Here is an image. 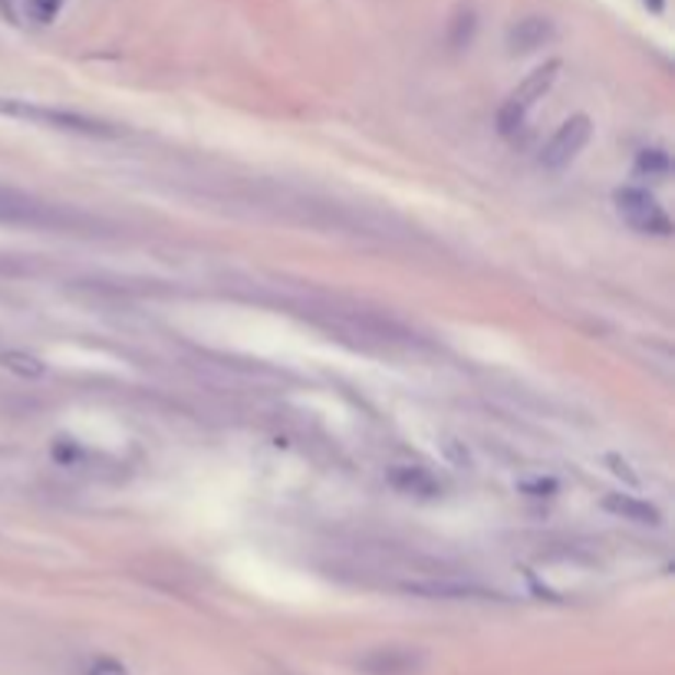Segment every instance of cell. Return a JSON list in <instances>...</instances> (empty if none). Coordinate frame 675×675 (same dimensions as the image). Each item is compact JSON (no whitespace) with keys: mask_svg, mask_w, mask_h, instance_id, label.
I'll return each mask as SVG.
<instances>
[{"mask_svg":"<svg viewBox=\"0 0 675 675\" xmlns=\"http://www.w3.org/2000/svg\"><path fill=\"white\" fill-rule=\"evenodd\" d=\"M405 593L415 596H432V599H471V596H494L484 586L474 583H461V580H409L402 583Z\"/></svg>","mask_w":675,"mask_h":675,"instance_id":"4","label":"cell"},{"mask_svg":"<svg viewBox=\"0 0 675 675\" xmlns=\"http://www.w3.org/2000/svg\"><path fill=\"white\" fill-rule=\"evenodd\" d=\"M0 366L11 369V373H18V376H27V379H41V376L47 373V366H44L37 356L21 353V350H4V353H0Z\"/></svg>","mask_w":675,"mask_h":675,"instance_id":"10","label":"cell"},{"mask_svg":"<svg viewBox=\"0 0 675 675\" xmlns=\"http://www.w3.org/2000/svg\"><path fill=\"white\" fill-rule=\"evenodd\" d=\"M0 116L11 119H24V123H41L50 129H64V133H83V136H113V129L106 123L87 119L80 113H67V110H50V106H37L27 100H4L0 96Z\"/></svg>","mask_w":675,"mask_h":675,"instance_id":"1","label":"cell"},{"mask_svg":"<svg viewBox=\"0 0 675 675\" xmlns=\"http://www.w3.org/2000/svg\"><path fill=\"white\" fill-rule=\"evenodd\" d=\"M524 491H530L534 497H544V494L557 491V484L553 481H534V484H524Z\"/></svg>","mask_w":675,"mask_h":675,"instance_id":"17","label":"cell"},{"mask_svg":"<svg viewBox=\"0 0 675 675\" xmlns=\"http://www.w3.org/2000/svg\"><path fill=\"white\" fill-rule=\"evenodd\" d=\"M44 208L21 192L0 188V221H41Z\"/></svg>","mask_w":675,"mask_h":675,"instance_id":"9","label":"cell"},{"mask_svg":"<svg viewBox=\"0 0 675 675\" xmlns=\"http://www.w3.org/2000/svg\"><path fill=\"white\" fill-rule=\"evenodd\" d=\"M553 41V24L547 18H524L511 27L507 34V50L511 54H534L537 47Z\"/></svg>","mask_w":675,"mask_h":675,"instance_id":"5","label":"cell"},{"mask_svg":"<svg viewBox=\"0 0 675 675\" xmlns=\"http://www.w3.org/2000/svg\"><path fill=\"white\" fill-rule=\"evenodd\" d=\"M603 507L613 511V514H619V517H626V520H636V524H649V527L662 524L659 507H652L649 501H639V497H632V494H606V497H603Z\"/></svg>","mask_w":675,"mask_h":675,"instance_id":"8","label":"cell"},{"mask_svg":"<svg viewBox=\"0 0 675 675\" xmlns=\"http://www.w3.org/2000/svg\"><path fill=\"white\" fill-rule=\"evenodd\" d=\"M590 133H593V126H590L586 116H573V119H567V123L553 133V139L544 146V152H540V165L550 169V172L570 165V162L583 152V146L590 142Z\"/></svg>","mask_w":675,"mask_h":675,"instance_id":"3","label":"cell"},{"mask_svg":"<svg viewBox=\"0 0 675 675\" xmlns=\"http://www.w3.org/2000/svg\"><path fill=\"white\" fill-rule=\"evenodd\" d=\"M524 113H527L524 106H517V103L507 100V103L497 110V133H501V136H514V133L524 126Z\"/></svg>","mask_w":675,"mask_h":675,"instance_id":"12","label":"cell"},{"mask_svg":"<svg viewBox=\"0 0 675 675\" xmlns=\"http://www.w3.org/2000/svg\"><path fill=\"white\" fill-rule=\"evenodd\" d=\"M616 211L619 218L632 228V231H642V234H659V238H668L672 234V221L668 215L659 208V202L639 188H619L616 192Z\"/></svg>","mask_w":675,"mask_h":675,"instance_id":"2","label":"cell"},{"mask_svg":"<svg viewBox=\"0 0 675 675\" xmlns=\"http://www.w3.org/2000/svg\"><path fill=\"white\" fill-rule=\"evenodd\" d=\"M471 34H474V11L465 8V11H458L455 21H451V47H455V50L468 47Z\"/></svg>","mask_w":675,"mask_h":675,"instance_id":"11","label":"cell"},{"mask_svg":"<svg viewBox=\"0 0 675 675\" xmlns=\"http://www.w3.org/2000/svg\"><path fill=\"white\" fill-rule=\"evenodd\" d=\"M557 73H560V60H547L544 67H537L514 93H511V103H517V106H524V110H530L537 100H544V93L553 87V80H557Z\"/></svg>","mask_w":675,"mask_h":675,"instance_id":"7","label":"cell"},{"mask_svg":"<svg viewBox=\"0 0 675 675\" xmlns=\"http://www.w3.org/2000/svg\"><path fill=\"white\" fill-rule=\"evenodd\" d=\"M389 484L402 494H415V497H435L442 491V484L419 465H396L389 471Z\"/></svg>","mask_w":675,"mask_h":675,"instance_id":"6","label":"cell"},{"mask_svg":"<svg viewBox=\"0 0 675 675\" xmlns=\"http://www.w3.org/2000/svg\"><path fill=\"white\" fill-rule=\"evenodd\" d=\"M606 465H609V471H613V474L626 478L629 484H639V474H632V471H629V461H622L619 455H606Z\"/></svg>","mask_w":675,"mask_h":675,"instance_id":"16","label":"cell"},{"mask_svg":"<svg viewBox=\"0 0 675 675\" xmlns=\"http://www.w3.org/2000/svg\"><path fill=\"white\" fill-rule=\"evenodd\" d=\"M60 11V0H27V14L37 24H50Z\"/></svg>","mask_w":675,"mask_h":675,"instance_id":"14","label":"cell"},{"mask_svg":"<svg viewBox=\"0 0 675 675\" xmlns=\"http://www.w3.org/2000/svg\"><path fill=\"white\" fill-rule=\"evenodd\" d=\"M87 675H129V668L123 662H116V659H96L87 668Z\"/></svg>","mask_w":675,"mask_h":675,"instance_id":"15","label":"cell"},{"mask_svg":"<svg viewBox=\"0 0 675 675\" xmlns=\"http://www.w3.org/2000/svg\"><path fill=\"white\" fill-rule=\"evenodd\" d=\"M636 172L662 179V175L668 172V156H665L662 149H645V152L639 156V162H636Z\"/></svg>","mask_w":675,"mask_h":675,"instance_id":"13","label":"cell"}]
</instances>
